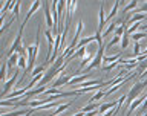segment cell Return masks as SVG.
<instances>
[{
    "instance_id": "30bf717a",
    "label": "cell",
    "mask_w": 147,
    "mask_h": 116,
    "mask_svg": "<svg viewBox=\"0 0 147 116\" xmlns=\"http://www.w3.org/2000/svg\"><path fill=\"white\" fill-rule=\"evenodd\" d=\"M18 58H20V55H18L17 52H16V54H12V55H9V60H8V63H6V66H8L9 70H11V69L18 63Z\"/></svg>"
},
{
    "instance_id": "5b68a950",
    "label": "cell",
    "mask_w": 147,
    "mask_h": 116,
    "mask_svg": "<svg viewBox=\"0 0 147 116\" xmlns=\"http://www.w3.org/2000/svg\"><path fill=\"white\" fill-rule=\"evenodd\" d=\"M17 76H18V70H14V75L9 78V80L5 82V87H3V90H2V93H0V99H3L6 95H9V90L12 89V86L16 84V81H17Z\"/></svg>"
},
{
    "instance_id": "5bb4252c",
    "label": "cell",
    "mask_w": 147,
    "mask_h": 116,
    "mask_svg": "<svg viewBox=\"0 0 147 116\" xmlns=\"http://www.w3.org/2000/svg\"><path fill=\"white\" fill-rule=\"evenodd\" d=\"M104 25H106V17H104V5H101V6H100V26H98V31H100V32L103 31Z\"/></svg>"
},
{
    "instance_id": "83f0119b",
    "label": "cell",
    "mask_w": 147,
    "mask_h": 116,
    "mask_svg": "<svg viewBox=\"0 0 147 116\" xmlns=\"http://www.w3.org/2000/svg\"><path fill=\"white\" fill-rule=\"evenodd\" d=\"M0 9H2V2H0Z\"/></svg>"
},
{
    "instance_id": "ac0fdd59",
    "label": "cell",
    "mask_w": 147,
    "mask_h": 116,
    "mask_svg": "<svg viewBox=\"0 0 147 116\" xmlns=\"http://www.w3.org/2000/svg\"><path fill=\"white\" fill-rule=\"evenodd\" d=\"M135 8H138V2H136V0H132L129 5H126V6H124V14L130 12L132 9H135Z\"/></svg>"
},
{
    "instance_id": "6da1fadb",
    "label": "cell",
    "mask_w": 147,
    "mask_h": 116,
    "mask_svg": "<svg viewBox=\"0 0 147 116\" xmlns=\"http://www.w3.org/2000/svg\"><path fill=\"white\" fill-rule=\"evenodd\" d=\"M40 23H38V29H37V41H35V44H32V46H28L26 48V52H28V69L25 70V75H23L20 78V81H18V84L25 80V76H26V72H32L34 70V64H35V58H37V54H38V49H40Z\"/></svg>"
},
{
    "instance_id": "d6986e66",
    "label": "cell",
    "mask_w": 147,
    "mask_h": 116,
    "mask_svg": "<svg viewBox=\"0 0 147 116\" xmlns=\"http://www.w3.org/2000/svg\"><path fill=\"white\" fill-rule=\"evenodd\" d=\"M129 41H130V35H129L127 32H126V34L123 35V38H121V48H123V50L129 46Z\"/></svg>"
},
{
    "instance_id": "9a60e30c",
    "label": "cell",
    "mask_w": 147,
    "mask_h": 116,
    "mask_svg": "<svg viewBox=\"0 0 147 116\" xmlns=\"http://www.w3.org/2000/svg\"><path fill=\"white\" fill-rule=\"evenodd\" d=\"M119 6H121V2H119V0H117V2L113 3V6H112V9H110L109 18H112V17H115V15H117V12H118V9H119Z\"/></svg>"
},
{
    "instance_id": "484cf974",
    "label": "cell",
    "mask_w": 147,
    "mask_h": 116,
    "mask_svg": "<svg viewBox=\"0 0 147 116\" xmlns=\"http://www.w3.org/2000/svg\"><path fill=\"white\" fill-rule=\"evenodd\" d=\"M74 116H86V113H83V112H78V113H75Z\"/></svg>"
},
{
    "instance_id": "e0dca14e",
    "label": "cell",
    "mask_w": 147,
    "mask_h": 116,
    "mask_svg": "<svg viewBox=\"0 0 147 116\" xmlns=\"http://www.w3.org/2000/svg\"><path fill=\"white\" fill-rule=\"evenodd\" d=\"M6 70H8V66H6V63H3L2 67H0V82L2 81L6 82Z\"/></svg>"
},
{
    "instance_id": "7c38bea8",
    "label": "cell",
    "mask_w": 147,
    "mask_h": 116,
    "mask_svg": "<svg viewBox=\"0 0 147 116\" xmlns=\"http://www.w3.org/2000/svg\"><path fill=\"white\" fill-rule=\"evenodd\" d=\"M71 104H72V101H69V103H66V104H61V105H58V107L55 109V112H54V113H51L49 116H58L60 113H63L64 110H67L69 107H71Z\"/></svg>"
},
{
    "instance_id": "cb8c5ba5",
    "label": "cell",
    "mask_w": 147,
    "mask_h": 116,
    "mask_svg": "<svg viewBox=\"0 0 147 116\" xmlns=\"http://www.w3.org/2000/svg\"><path fill=\"white\" fill-rule=\"evenodd\" d=\"M18 9H20V2H16V5H14V11H12L16 20H18Z\"/></svg>"
},
{
    "instance_id": "52a82bcc",
    "label": "cell",
    "mask_w": 147,
    "mask_h": 116,
    "mask_svg": "<svg viewBox=\"0 0 147 116\" xmlns=\"http://www.w3.org/2000/svg\"><path fill=\"white\" fill-rule=\"evenodd\" d=\"M72 80V75H60L57 80L54 81L52 89H58L60 86H67V82Z\"/></svg>"
},
{
    "instance_id": "7402d4cb",
    "label": "cell",
    "mask_w": 147,
    "mask_h": 116,
    "mask_svg": "<svg viewBox=\"0 0 147 116\" xmlns=\"http://www.w3.org/2000/svg\"><path fill=\"white\" fill-rule=\"evenodd\" d=\"M121 38H123V37H113V38L110 40V41H109L107 44H106V48H112V46H115V44H118L119 41H121Z\"/></svg>"
},
{
    "instance_id": "9c48e42d",
    "label": "cell",
    "mask_w": 147,
    "mask_h": 116,
    "mask_svg": "<svg viewBox=\"0 0 147 116\" xmlns=\"http://www.w3.org/2000/svg\"><path fill=\"white\" fill-rule=\"evenodd\" d=\"M147 18V14H133V15H130V18L127 20L129 26L135 25V23H141L142 20H146Z\"/></svg>"
},
{
    "instance_id": "44dd1931",
    "label": "cell",
    "mask_w": 147,
    "mask_h": 116,
    "mask_svg": "<svg viewBox=\"0 0 147 116\" xmlns=\"http://www.w3.org/2000/svg\"><path fill=\"white\" fill-rule=\"evenodd\" d=\"M45 64H40V66L38 67H34V70H32L31 72V75L32 76H35V75H40V73H43V70H45Z\"/></svg>"
},
{
    "instance_id": "2e32d148",
    "label": "cell",
    "mask_w": 147,
    "mask_h": 116,
    "mask_svg": "<svg viewBox=\"0 0 147 116\" xmlns=\"http://www.w3.org/2000/svg\"><path fill=\"white\" fill-rule=\"evenodd\" d=\"M130 38L135 41V43H138V40L147 38V32H135V34H132V35H130Z\"/></svg>"
},
{
    "instance_id": "8fae6325",
    "label": "cell",
    "mask_w": 147,
    "mask_h": 116,
    "mask_svg": "<svg viewBox=\"0 0 147 116\" xmlns=\"http://www.w3.org/2000/svg\"><path fill=\"white\" fill-rule=\"evenodd\" d=\"M37 112L35 109H29L28 112H25V110H18V112H11V113H6V115H0V116H22V115H25V116H29L31 113H34Z\"/></svg>"
},
{
    "instance_id": "4316f807",
    "label": "cell",
    "mask_w": 147,
    "mask_h": 116,
    "mask_svg": "<svg viewBox=\"0 0 147 116\" xmlns=\"http://www.w3.org/2000/svg\"><path fill=\"white\" fill-rule=\"evenodd\" d=\"M141 55H146V57H147V49L144 50V52H141Z\"/></svg>"
},
{
    "instance_id": "8992f818",
    "label": "cell",
    "mask_w": 147,
    "mask_h": 116,
    "mask_svg": "<svg viewBox=\"0 0 147 116\" xmlns=\"http://www.w3.org/2000/svg\"><path fill=\"white\" fill-rule=\"evenodd\" d=\"M43 8H45V20H46V25L51 27H54L55 31V25H54V18L51 17V9H49V3L48 2H43Z\"/></svg>"
},
{
    "instance_id": "7a4b0ae2",
    "label": "cell",
    "mask_w": 147,
    "mask_h": 116,
    "mask_svg": "<svg viewBox=\"0 0 147 116\" xmlns=\"http://www.w3.org/2000/svg\"><path fill=\"white\" fill-rule=\"evenodd\" d=\"M146 86H147V80H142V81L135 82V84L130 87L129 93L126 95V101H127V104H129V105H130L136 98H140V96H141V92L144 90V87H146Z\"/></svg>"
},
{
    "instance_id": "603a6c76",
    "label": "cell",
    "mask_w": 147,
    "mask_h": 116,
    "mask_svg": "<svg viewBox=\"0 0 147 116\" xmlns=\"http://www.w3.org/2000/svg\"><path fill=\"white\" fill-rule=\"evenodd\" d=\"M17 66L18 67H20V69H25V70H26V57H22V55H20V58H18V63H17Z\"/></svg>"
},
{
    "instance_id": "277c9868",
    "label": "cell",
    "mask_w": 147,
    "mask_h": 116,
    "mask_svg": "<svg viewBox=\"0 0 147 116\" xmlns=\"http://www.w3.org/2000/svg\"><path fill=\"white\" fill-rule=\"evenodd\" d=\"M25 26H26V21H23V23H22V26H20V29H18V34H17V37H16V40H14V43L11 44V49H9L8 55L16 54L17 50L23 46V44H22V35H23V29H25Z\"/></svg>"
},
{
    "instance_id": "f1b7e54d",
    "label": "cell",
    "mask_w": 147,
    "mask_h": 116,
    "mask_svg": "<svg viewBox=\"0 0 147 116\" xmlns=\"http://www.w3.org/2000/svg\"><path fill=\"white\" fill-rule=\"evenodd\" d=\"M142 116H147V113H144V115H142Z\"/></svg>"
},
{
    "instance_id": "d4e9b609",
    "label": "cell",
    "mask_w": 147,
    "mask_h": 116,
    "mask_svg": "<svg viewBox=\"0 0 147 116\" xmlns=\"http://www.w3.org/2000/svg\"><path fill=\"white\" fill-rule=\"evenodd\" d=\"M147 11V3H142L140 8H138V14H144Z\"/></svg>"
},
{
    "instance_id": "3957f363",
    "label": "cell",
    "mask_w": 147,
    "mask_h": 116,
    "mask_svg": "<svg viewBox=\"0 0 147 116\" xmlns=\"http://www.w3.org/2000/svg\"><path fill=\"white\" fill-rule=\"evenodd\" d=\"M104 50H106V44H101L100 48H98V50H96V55H95V58H94V61H92L89 66L86 67V73L89 72V70H92V69H96V67H100L101 64H103V57H104Z\"/></svg>"
},
{
    "instance_id": "ba28073f",
    "label": "cell",
    "mask_w": 147,
    "mask_h": 116,
    "mask_svg": "<svg viewBox=\"0 0 147 116\" xmlns=\"http://www.w3.org/2000/svg\"><path fill=\"white\" fill-rule=\"evenodd\" d=\"M41 5H43V2H38V0H35V2H32V5H31V8H29V11H28V14H26V18L23 21H26L28 23V20H29V18L34 15V12L35 11H38V8L41 6Z\"/></svg>"
},
{
    "instance_id": "4fadbf2b",
    "label": "cell",
    "mask_w": 147,
    "mask_h": 116,
    "mask_svg": "<svg viewBox=\"0 0 147 116\" xmlns=\"http://www.w3.org/2000/svg\"><path fill=\"white\" fill-rule=\"evenodd\" d=\"M100 109V104L98 103H89L87 105H84L80 112H83V113H87V112H95V110H98Z\"/></svg>"
},
{
    "instance_id": "ffe728a7",
    "label": "cell",
    "mask_w": 147,
    "mask_h": 116,
    "mask_svg": "<svg viewBox=\"0 0 147 116\" xmlns=\"http://www.w3.org/2000/svg\"><path fill=\"white\" fill-rule=\"evenodd\" d=\"M101 98H104V92H103V90H98V92H96V93L89 99V103H96V101L101 99Z\"/></svg>"
}]
</instances>
